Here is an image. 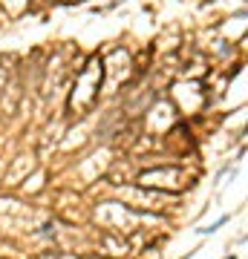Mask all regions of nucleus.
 Instances as JSON below:
<instances>
[{"label":"nucleus","mask_w":248,"mask_h":259,"mask_svg":"<svg viewBox=\"0 0 248 259\" xmlns=\"http://www.w3.org/2000/svg\"><path fill=\"white\" fill-rule=\"evenodd\" d=\"M228 259H234V256H228Z\"/></svg>","instance_id":"1"}]
</instances>
